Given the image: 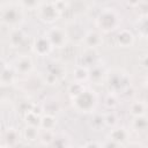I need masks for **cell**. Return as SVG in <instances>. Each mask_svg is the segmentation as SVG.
I'll return each mask as SVG.
<instances>
[{
  "label": "cell",
  "instance_id": "1",
  "mask_svg": "<svg viewBox=\"0 0 148 148\" xmlns=\"http://www.w3.org/2000/svg\"><path fill=\"white\" fill-rule=\"evenodd\" d=\"M0 8L1 23L6 27H9L10 30L20 28L24 18V9L18 5V2H3L1 3Z\"/></svg>",
  "mask_w": 148,
  "mask_h": 148
},
{
  "label": "cell",
  "instance_id": "2",
  "mask_svg": "<svg viewBox=\"0 0 148 148\" xmlns=\"http://www.w3.org/2000/svg\"><path fill=\"white\" fill-rule=\"evenodd\" d=\"M96 27L101 32L110 34L119 29L121 18L119 13L113 8H104L96 17Z\"/></svg>",
  "mask_w": 148,
  "mask_h": 148
},
{
  "label": "cell",
  "instance_id": "3",
  "mask_svg": "<svg viewBox=\"0 0 148 148\" xmlns=\"http://www.w3.org/2000/svg\"><path fill=\"white\" fill-rule=\"evenodd\" d=\"M106 84L109 92L120 95L124 94L128 88H131V76L123 69H113L108 72Z\"/></svg>",
  "mask_w": 148,
  "mask_h": 148
},
{
  "label": "cell",
  "instance_id": "4",
  "mask_svg": "<svg viewBox=\"0 0 148 148\" xmlns=\"http://www.w3.org/2000/svg\"><path fill=\"white\" fill-rule=\"evenodd\" d=\"M72 103L74 109L79 112H83V113L94 112L98 104V96L95 90L87 87L82 94H80L77 97L72 99Z\"/></svg>",
  "mask_w": 148,
  "mask_h": 148
},
{
  "label": "cell",
  "instance_id": "5",
  "mask_svg": "<svg viewBox=\"0 0 148 148\" xmlns=\"http://www.w3.org/2000/svg\"><path fill=\"white\" fill-rule=\"evenodd\" d=\"M61 15L60 9L58 8L56 2H40V5L38 6V8L36 9V16L44 23H49L52 24L56 21L59 20Z\"/></svg>",
  "mask_w": 148,
  "mask_h": 148
},
{
  "label": "cell",
  "instance_id": "6",
  "mask_svg": "<svg viewBox=\"0 0 148 148\" xmlns=\"http://www.w3.org/2000/svg\"><path fill=\"white\" fill-rule=\"evenodd\" d=\"M44 35L47 37V39L50 40L52 46L58 47V49L65 47L68 43V39H69L67 30L62 27H59V25H54V27L49 28Z\"/></svg>",
  "mask_w": 148,
  "mask_h": 148
},
{
  "label": "cell",
  "instance_id": "7",
  "mask_svg": "<svg viewBox=\"0 0 148 148\" xmlns=\"http://www.w3.org/2000/svg\"><path fill=\"white\" fill-rule=\"evenodd\" d=\"M66 75V68L59 62L51 64L44 76V82L47 84H57Z\"/></svg>",
  "mask_w": 148,
  "mask_h": 148
},
{
  "label": "cell",
  "instance_id": "8",
  "mask_svg": "<svg viewBox=\"0 0 148 148\" xmlns=\"http://www.w3.org/2000/svg\"><path fill=\"white\" fill-rule=\"evenodd\" d=\"M31 50L35 54H37L39 57H46L52 52L53 46L50 43V40L47 39V37L45 35H42V36H38L34 39L32 45H31Z\"/></svg>",
  "mask_w": 148,
  "mask_h": 148
},
{
  "label": "cell",
  "instance_id": "9",
  "mask_svg": "<svg viewBox=\"0 0 148 148\" xmlns=\"http://www.w3.org/2000/svg\"><path fill=\"white\" fill-rule=\"evenodd\" d=\"M13 66L16 71L17 74H21V75H29L32 69H34V61L31 59L30 56L28 54H21L18 56L14 62H13Z\"/></svg>",
  "mask_w": 148,
  "mask_h": 148
},
{
  "label": "cell",
  "instance_id": "10",
  "mask_svg": "<svg viewBox=\"0 0 148 148\" xmlns=\"http://www.w3.org/2000/svg\"><path fill=\"white\" fill-rule=\"evenodd\" d=\"M98 64V52L96 49H84L80 56V66H83L88 69Z\"/></svg>",
  "mask_w": 148,
  "mask_h": 148
},
{
  "label": "cell",
  "instance_id": "11",
  "mask_svg": "<svg viewBox=\"0 0 148 148\" xmlns=\"http://www.w3.org/2000/svg\"><path fill=\"white\" fill-rule=\"evenodd\" d=\"M82 43L84 44L86 49H96L97 50V47H99L103 44V36L99 31L90 30L83 36Z\"/></svg>",
  "mask_w": 148,
  "mask_h": 148
},
{
  "label": "cell",
  "instance_id": "12",
  "mask_svg": "<svg viewBox=\"0 0 148 148\" xmlns=\"http://www.w3.org/2000/svg\"><path fill=\"white\" fill-rule=\"evenodd\" d=\"M109 139H111L112 141L117 142L120 146H124L125 143H127L130 141V130H127L126 127L123 126H117L111 128L110 133H109Z\"/></svg>",
  "mask_w": 148,
  "mask_h": 148
},
{
  "label": "cell",
  "instance_id": "13",
  "mask_svg": "<svg viewBox=\"0 0 148 148\" xmlns=\"http://www.w3.org/2000/svg\"><path fill=\"white\" fill-rule=\"evenodd\" d=\"M116 42H117V45L120 47H131L135 42V36L132 32V30L124 28L118 30L116 36Z\"/></svg>",
  "mask_w": 148,
  "mask_h": 148
},
{
  "label": "cell",
  "instance_id": "14",
  "mask_svg": "<svg viewBox=\"0 0 148 148\" xmlns=\"http://www.w3.org/2000/svg\"><path fill=\"white\" fill-rule=\"evenodd\" d=\"M106 75H108V71L105 69L104 65L101 62L96 64L94 67L89 69V81L96 84H101L104 80H106Z\"/></svg>",
  "mask_w": 148,
  "mask_h": 148
},
{
  "label": "cell",
  "instance_id": "15",
  "mask_svg": "<svg viewBox=\"0 0 148 148\" xmlns=\"http://www.w3.org/2000/svg\"><path fill=\"white\" fill-rule=\"evenodd\" d=\"M16 71L12 64L3 62L1 69V83L2 86H12L16 80Z\"/></svg>",
  "mask_w": 148,
  "mask_h": 148
},
{
  "label": "cell",
  "instance_id": "16",
  "mask_svg": "<svg viewBox=\"0 0 148 148\" xmlns=\"http://www.w3.org/2000/svg\"><path fill=\"white\" fill-rule=\"evenodd\" d=\"M20 132L14 127H8L3 133V146L7 148H14L20 141Z\"/></svg>",
  "mask_w": 148,
  "mask_h": 148
},
{
  "label": "cell",
  "instance_id": "17",
  "mask_svg": "<svg viewBox=\"0 0 148 148\" xmlns=\"http://www.w3.org/2000/svg\"><path fill=\"white\" fill-rule=\"evenodd\" d=\"M25 38H27V34L21 28L12 29L8 36V43L10 47H20L24 43Z\"/></svg>",
  "mask_w": 148,
  "mask_h": 148
},
{
  "label": "cell",
  "instance_id": "18",
  "mask_svg": "<svg viewBox=\"0 0 148 148\" xmlns=\"http://www.w3.org/2000/svg\"><path fill=\"white\" fill-rule=\"evenodd\" d=\"M22 138L27 141V142H35L37 140H39V135H40V128L36 127V126H30L27 125L24 126V128L21 132Z\"/></svg>",
  "mask_w": 148,
  "mask_h": 148
},
{
  "label": "cell",
  "instance_id": "19",
  "mask_svg": "<svg viewBox=\"0 0 148 148\" xmlns=\"http://www.w3.org/2000/svg\"><path fill=\"white\" fill-rule=\"evenodd\" d=\"M147 109H148V106L146 105V103L143 101H132L128 106V112L134 118V117L146 114Z\"/></svg>",
  "mask_w": 148,
  "mask_h": 148
},
{
  "label": "cell",
  "instance_id": "20",
  "mask_svg": "<svg viewBox=\"0 0 148 148\" xmlns=\"http://www.w3.org/2000/svg\"><path fill=\"white\" fill-rule=\"evenodd\" d=\"M73 79H74V82L86 83L87 81H89V69L77 65L73 71Z\"/></svg>",
  "mask_w": 148,
  "mask_h": 148
},
{
  "label": "cell",
  "instance_id": "21",
  "mask_svg": "<svg viewBox=\"0 0 148 148\" xmlns=\"http://www.w3.org/2000/svg\"><path fill=\"white\" fill-rule=\"evenodd\" d=\"M131 128L133 131H135V132L147 131L148 130V116L143 114V116L134 117L132 123H131Z\"/></svg>",
  "mask_w": 148,
  "mask_h": 148
},
{
  "label": "cell",
  "instance_id": "22",
  "mask_svg": "<svg viewBox=\"0 0 148 148\" xmlns=\"http://www.w3.org/2000/svg\"><path fill=\"white\" fill-rule=\"evenodd\" d=\"M136 30H138V34L146 38L148 40V14L146 15H142L138 18L136 21Z\"/></svg>",
  "mask_w": 148,
  "mask_h": 148
},
{
  "label": "cell",
  "instance_id": "23",
  "mask_svg": "<svg viewBox=\"0 0 148 148\" xmlns=\"http://www.w3.org/2000/svg\"><path fill=\"white\" fill-rule=\"evenodd\" d=\"M40 119H42V114L35 112L32 109L24 113V120H25L27 125L36 126V127L40 128Z\"/></svg>",
  "mask_w": 148,
  "mask_h": 148
},
{
  "label": "cell",
  "instance_id": "24",
  "mask_svg": "<svg viewBox=\"0 0 148 148\" xmlns=\"http://www.w3.org/2000/svg\"><path fill=\"white\" fill-rule=\"evenodd\" d=\"M57 136H56L54 130H43L39 135V142L43 146H52Z\"/></svg>",
  "mask_w": 148,
  "mask_h": 148
},
{
  "label": "cell",
  "instance_id": "25",
  "mask_svg": "<svg viewBox=\"0 0 148 148\" xmlns=\"http://www.w3.org/2000/svg\"><path fill=\"white\" fill-rule=\"evenodd\" d=\"M57 125V118L54 114H43L40 119V130H54Z\"/></svg>",
  "mask_w": 148,
  "mask_h": 148
},
{
  "label": "cell",
  "instance_id": "26",
  "mask_svg": "<svg viewBox=\"0 0 148 148\" xmlns=\"http://www.w3.org/2000/svg\"><path fill=\"white\" fill-rule=\"evenodd\" d=\"M86 88H87V86L84 83H80V82H73V83H71L68 86V95H69L71 99L75 98L80 94H82Z\"/></svg>",
  "mask_w": 148,
  "mask_h": 148
},
{
  "label": "cell",
  "instance_id": "27",
  "mask_svg": "<svg viewBox=\"0 0 148 148\" xmlns=\"http://www.w3.org/2000/svg\"><path fill=\"white\" fill-rule=\"evenodd\" d=\"M90 127L94 131H99L102 127L105 126V120H104V114L102 113H94L90 121H89Z\"/></svg>",
  "mask_w": 148,
  "mask_h": 148
},
{
  "label": "cell",
  "instance_id": "28",
  "mask_svg": "<svg viewBox=\"0 0 148 148\" xmlns=\"http://www.w3.org/2000/svg\"><path fill=\"white\" fill-rule=\"evenodd\" d=\"M104 120H105V126H108V127H110V128H113V127H117L119 117H118V114L112 110V111H109L108 113L104 114Z\"/></svg>",
  "mask_w": 148,
  "mask_h": 148
},
{
  "label": "cell",
  "instance_id": "29",
  "mask_svg": "<svg viewBox=\"0 0 148 148\" xmlns=\"http://www.w3.org/2000/svg\"><path fill=\"white\" fill-rule=\"evenodd\" d=\"M104 105L110 110H114L117 106H118V95L116 94H112V92H109L105 98H104Z\"/></svg>",
  "mask_w": 148,
  "mask_h": 148
},
{
  "label": "cell",
  "instance_id": "30",
  "mask_svg": "<svg viewBox=\"0 0 148 148\" xmlns=\"http://www.w3.org/2000/svg\"><path fill=\"white\" fill-rule=\"evenodd\" d=\"M52 148H71L69 141L68 139H66L65 136H57L54 142L52 143Z\"/></svg>",
  "mask_w": 148,
  "mask_h": 148
},
{
  "label": "cell",
  "instance_id": "31",
  "mask_svg": "<svg viewBox=\"0 0 148 148\" xmlns=\"http://www.w3.org/2000/svg\"><path fill=\"white\" fill-rule=\"evenodd\" d=\"M18 5L23 8V9H37L38 6L40 5L39 1H21L18 2Z\"/></svg>",
  "mask_w": 148,
  "mask_h": 148
},
{
  "label": "cell",
  "instance_id": "32",
  "mask_svg": "<svg viewBox=\"0 0 148 148\" xmlns=\"http://www.w3.org/2000/svg\"><path fill=\"white\" fill-rule=\"evenodd\" d=\"M102 145H103V148H121V146H120V145H118L117 142L112 141L111 139L105 140Z\"/></svg>",
  "mask_w": 148,
  "mask_h": 148
},
{
  "label": "cell",
  "instance_id": "33",
  "mask_svg": "<svg viewBox=\"0 0 148 148\" xmlns=\"http://www.w3.org/2000/svg\"><path fill=\"white\" fill-rule=\"evenodd\" d=\"M81 148H103V145L98 141H88Z\"/></svg>",
  "mask_w": 148,
  "mask_h": 148
},
{
  "label": "cell",
  "instance_id": "34",
  "mask_svg": "<svg viewBox=\"0 0 148 148\" xmlns=\"http://www.w3.org/2000/svg\"><path fill=\"white\" fill-rule=\"evenodd\" d=\"M121 148H143L142 145H140L139 142H135V141H128L127 143H125L124 146H121Z\"/></svg>",
  "mask_w": 148,
  "mask_h": 148
},
{
  "label": "cell",
  "instance_id": "35",
  "mask_svg": "<svg viewBox=\"0 0 148 148\" xmlns=\"http://www.w3.org/2000/svg\"><path fill=\"white\" fill-rule=\"evenodd\" d=\"M141 65L146 68H148V54H146L142 59H141Z\"/></svg>",
  "mask_w": 148,
  "mask_h": 148
},
{
  "label": "cell",
  "instance_id": "36",
  "mask_svg": "<svg viewBox=\"0 0 148 148\" xmlns=\"http://www.w3.org/2000/svg\"><path fill=\"white\" fill-rule=\"evenodd\" d=\"M145 103H146V105L148 106V94H147V96H146V98H145V101H143Z\"/></svg>",
  "mask_w": 148,
  "mask_h": 148
},
{
  "label": "cell",
  "instance_id": "37",
  "mask_svg": "<svg viewBox=\"0 0 148 148\" xmlns=\"http://www.w3.org/2000/svg\"><path fill=\"white\" fill-rule=\"evenodd\" d=\"M145 83H146V87L148 88V75L146 76V80H145Z\"/></svg>",
  "mask_w": 148,
  "mask_h": 148
},
{
  "label": "cell",
  "instance_id": "38",
  "mask_svg": "<svg viewBox=\"0 0 148 148\" xmlns=\"http://www.w3.org/2000/svg\"><path fill=\"white\" fill-rule=\"evenodd\" d=\"M1 148H7V147H6V146H3V145H2V147H1Z\"/></svg>",
  "mask_w": 148,
  "mask_h": 148
},
{
  "label": "cell",
  "instance_id": "39",
  "mask_svg": "<svg viewBox=\"0 0 148 148\" xmlns=\"http://www.w3.org/2000/svg\"><path fill=\"white\" fill-rule=\"evenodd\" d=\"M147 139H148V130H147Z\"/></svg>",
  "mask_w": 148,
  "mask_h": 148
}]
</instances>
